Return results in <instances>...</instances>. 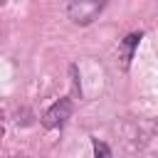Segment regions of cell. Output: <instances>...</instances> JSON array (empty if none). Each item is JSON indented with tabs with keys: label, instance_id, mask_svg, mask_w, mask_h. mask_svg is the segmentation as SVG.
<instances>
[{
	"label": "cell",
	"instance_id": "obj_4",
	"mask_svg": "<svg viewBox=\"0 0 158 158\" xmlns=\"http://www.w3.org/2000/svg\"><path fill=\"white\" fill-rule=\"evenodd\" d=\"M94 158H111L109 146L104 141H99V138H94Z\"/></svg>",
	"mask_w": 158,
	"mask_h": 158
},
{
	"label": "cell",
	"instance_id": "obj_2",
	"mask_svg": "<svg viewBox=\"0 0 158 158\" xmlns=\"http://www.w3.org/2000/svg\"><path fill=\"white\" fill-rule=\"evenodd\" d=\"M101 10H104V2H94V0L91 2L89 0H79V2H69L67 5V15L77 25H89Z\"/></svg>",
	"mask_w": 158,
	"mask_h": 158
},
{
	"label": "cell",
	"instance_id": "obj_3",
	"mask_svg": "<svg viewBox=\"0 0 158 158\" xmlns=\"http://www.w3.org/2000/svg\"><path fill=\"white\" fill-rule=\"evenodd\" d=\"M138 40H141V32H133V35H128V37H123V40H121V52H123V69L128 67V62H131V57H133V49H136Z\"/></svg>",
	"mask_w": 158,
	"mask_h": 158
},
{
	"label": "cell",
	"instance_id": "obj_1",
	"mask_svg": "<svg viewBox=\"0 0 158 158\" xmlns=\"http://www.w3.org/2000/svg\"><path fill=\"white\" fill-rule=\"evenodd\" d=\"M72 111H74V104H72V99H59V101H54L47 111H44V116H42V123H44V128H62L67 121H69V116H72Z\"/></svg>",
	"mask_w": 158,
	"mask_h": 158
}]
</instances>
